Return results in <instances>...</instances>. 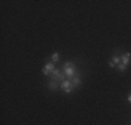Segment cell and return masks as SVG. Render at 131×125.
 Listing matches in <instances>:
<instances>
[{
  "label": "cell",
  "mask_w": 131,
  "mask_h": 125,
  "mask_svg": "<svg viewBox=\"0 0 131 125\" xmlns=\"http://www.w3.org/2000/svg\"><path fill=\"white\" fill-rule=\"evenodd\" d=\"M63 72L66 75V79H73L77 75V67L73 61H66L63 64Z\"/></svg>",
  "instance_id": "obj_1"
},
{
  "label": "cell",
  "mask_w": 131,
  "mask_h": 125,
  "mask_svg": "<svg viewBox=\"0 0 131 125\" xmlns=\"http://www.w3.org/2000/svg\"><path fill=\"white\" fill-rule=\"evenodd\" d=\"M66 75H64V72H63V70H57V68H56L54 71H53L52 72V81H56V82H63V81H66Z\"/></svg>",
  "instance_id": "obj_2"
},
{
  "label": "cell",
  "mask_w": 131,
  "mask_h": 125,
  "mask_svg": "<svg viewBox=\"0 0 131 125\" xmlns=\"http://www.w3.org/2000/svg\"><path fill=\"white\" fill-rule=\"evenodd\" d=\"M60 88L64 90V93H67V95H70V93L74 90V85L71 83V81H70V79L63 81V82L60 83Z\"/></svg>",
  "instance_id": "obj_3"
},
{
  "label": "cell",
  "mask_w": 131,
  "mask_h": 125,
  "mask_svg": "<svg viewBox=\"0 0 131 125\" xmlns=\"http://www.w3.org/2000/svg\"><path fill=\"white\" fill-rule=\"evenodd\" d=\"M121 62V56L118 54L117 52H114L113 53V56H112V60L109 61V67H112V68H116L118 64Z\"/></svg>",
  "instance_id": "obj_4"
},
{
  "label": "cell",
  "mask_w": 131,
  "mask_h": 125,
  "mask_svg": "<svg viewBox=\"0 0 131 125\" xmlns=\"http://www.w3.org/2000/svg\"><path fill=\"white\" fill-rule=\"evenodd\" d=\"M56 70V67H54V62H48V64L43 67V70H42V72H43V75H52V72Z\"/></svg>",
  "instance_id": "obj_5"
},
{
  "label": "cell",
  "mask_w": 131,
  "mask_h": 125,
  "mask_svg": "<svg viewBox=\"0 0 131 125\" xmlns=\"http://www.w3.org/2000/svg\"><path fill=\"white\" fill-rule=\"evenodd\" d=\"M130 62H131V53H128V52H127V53H123V54H121V64L127 67Z\"/></svg>",
  "instance_id": "obj_6"
},
{
  "label": "cell",
  "mask_w": 131,
  "mask_h": 125,
  "mask_svg": "<svg viewBox=\"0 0 131 125\" xmlns=\"http://www.w3.org/2000/svg\"><path fill=\"white\" fill-rule=\"evenodd\" d=\"M70 81H71V83L74 85V88H80V86H81V83H82V81H81L80 74H77L75 77H74L73 79H70Z\"/></svg>",
  "instance_id": "obj_7"
},
{
  "label": "cell",
  "mask_w": 131,
  "mask_h": 125,
  "mask_svg": "<svg viewBox=\"0 0 131 125\" xmlns=\"http://www.w3.org/2000/svg\"><path fill=\"white\" fill-rule=\"evenodd\" d=\"M48 88H49V89H50V90H57L59 89V83L57 82H56V81H49V82H48Z\"/></svg>",
  "instance_id": "obj_8"
},
{
  "label": "cell",
  "mask_w": 131,
  "mask_h": 125,
  "mask_svg": "<svg viewBox=\"0 0 131 125\" xmlns=\"http://www.w3.org/2000/svg\"><path fill=\"white\" fill-rule=\"evenodd\" d=\"M59 58H60V54H59V53H53V54L50 56V60H52V62L59 61Z\"/></svg>",
  "instance_id": "obj_9"
},
{
  "label": "cell",
  "mask_w": 131,
  "mask_h": 125,
  "mask_svg": "<svg viewBox=\"0 0 131 125\" xmlns=\"http://www.w3.org/2000/svg\"><path fill=\"white\" fill-rule=\"evenodd\" d=\"M116 68H117V71H120V72H124V71H126V68H127V67H126V65H123V64H121V62H120V64H118V65H117Z\"/></svg>",
  "instance_id": "obj_10"
},
{
  "label": "cell",
  "mask_w": 131,
  "mask_h": 125,
  "mask_svg": "<svg viewBox=\"0 0 131 125\" xmlns=\"http://www.w3.org/2000/svg\"><path fill=\"white\" fill-rule=\"evenodd\" d=\"M127 102H128V103H131V93L128 95V97H127Z\"/></svg>",
  "instance_id": "obj_11"
}]
</instances>
